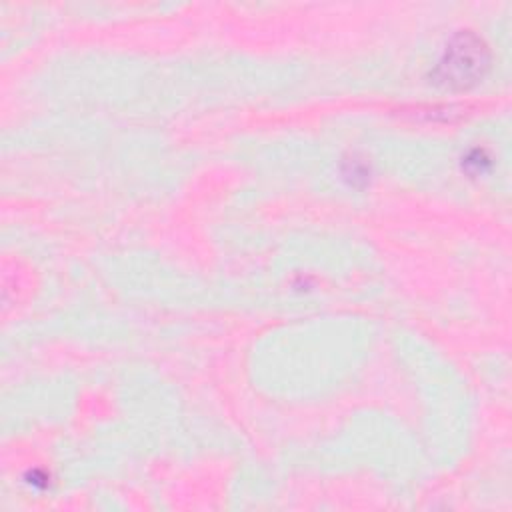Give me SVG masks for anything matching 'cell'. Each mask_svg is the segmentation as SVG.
Masks as SVG:
<instances>
[{"label":"cell","instance_id":"obj_1","mask_svg":"<svg viewBox=\"0 0 512 512\" xmlns=\"http://www.w3.org/2000/svg\"><path fill=\"white\" fill-rule=\"evenodd\" d=\"M488 62L486 44L478 36L464 32L446 46L436 66V78L446 88H468L484 76Z\"/></svg>","mask_w":512,"mask_h":512}]
</instances>
